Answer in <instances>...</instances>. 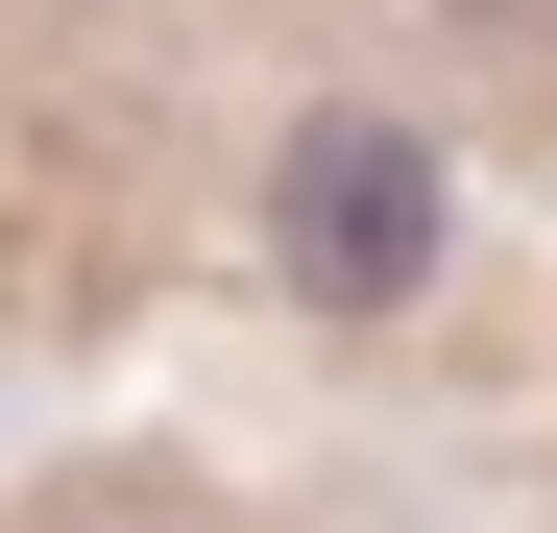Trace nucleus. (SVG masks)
I'll return each instance as SVG.
<instances>
[{"label": "nucleus", "mask_w": 557, "mask_h": 533, "mask_svg": "<svg viewBox=\"0 0 557 533\" xmlns=\"http://www.w3.org/2000/svg\"><path fill=\"white\" fill-rule=\"evenodd\" d=\"M267 219H292V292H315V315H412V292H436V146H412V122H315Z\"/></svg>", "instance_id": "f257e3e1"}]
</instances>
